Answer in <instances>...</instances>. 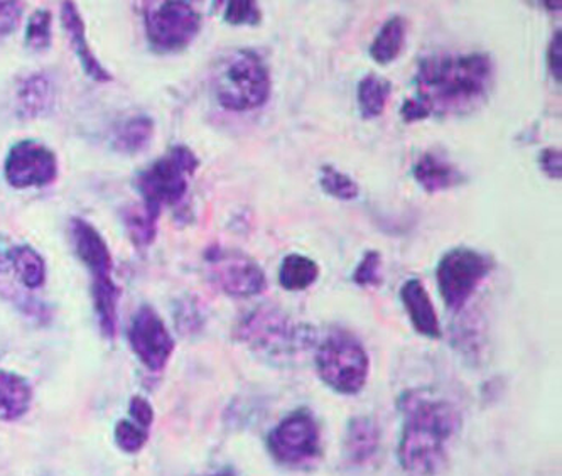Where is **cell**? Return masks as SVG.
<instances>
[{
  "instance_id": "18",
  "label": "cell",
  "mask_w": 562,
  "mask_h": 476,
  "mask_svg": "<svg viewBox=\"0 0 562 476\" xmlns=\"http://www.w3.org/2000/svg\"><path fill=\"white\" fill-rule=\"evenodd\" d=\"M34 393L30 382L15 372L0 371V421L14 422L30 412Z\"/></svg>"
},
{
  "instance_id": "24",
  "label": "cell",
  "mask_w": 562,
  "mask_h": 476,
  "mask_svg": "<svg viewBox=\"0 0 562 476\" xmlns=\"http://www.w3.org/2000/svg\"><path fill=\"white\" fill-rule=\"evenodd\" d=\"M154 136V121L147 115L128 118L119 127L114 137V149L122 155H139L149 146Z\"/></svg>"
},
{
  "instance_id": "35",
  "label": "cell",
  "mask_w": 562,
  "mask_h": 476,
  "mask_svg": "<svg viewBox=\"0 0 562 476\" xmlns=\"http://www.w3.org/2000/svg\"><path fill=\"white\" fill-rule=\"evenodd\" d=\"M9 247H2L0 246V275H2V272H8L9 269H11V265H9Z\"/></svg>"
},
{
  "instance_id": "22",
  "label": "cell",
  "mask_w": 562,
  "mask_h": 476,
  "mask_svg": "<svg viewBox=\"0 0 562 476\" xmlns=\"http://www.w3.org/2000/svg\"><path fill=\"white\" fill-rule=\"evenodd\" d=\"M322 274L318 262L303 253H289L279 268V284L289 293H300L316 284Z\"/></svg>"
},
{
  "instance_id": "3",
  "label": "cell",
  "mask_w": 562,
  "mask_h": 476,
  "mask_svg": "<svg viewBox=\"0 0 562 476\" xmlns=\"http://www.w3.org/2000/svg\"><path fill=\"white\" fill-rule=\"evenodd\" d=\"M238 341L269 363L289 366L316 347V330L278 306L262 305L244 316L235 330Z\"/></svg>"
},
{
  "instance_id": "31",
  "label": "cell",
  "mask_w": 562,
  "mask_h": 476,
  "mask_svg": "<svg viewBox=\"0 0 562 476\" xmlns=\"http://www.w3.org/2000/svg\"><path fill=\"white\" fill-rule=\"evenodd\" d=\"M21 18L22 5L19 2H0V41L18 30Z\"/></svg>"
},
{
  "instance_id": "13",
  "label": "cell",
  "mask_w": 562,
  "mask_h": 476,
  "mask_svg": "<svg viewBox=\"0 0 562 476\" xmlns=\"http://www.w3.org/2000/svg\"><path fill=\"white\" fill-rule=\"evenodd\" d=\"M4 178L15 190L49 186L58 178V158L43 143L19 140L5 156Z\"/></svg>"
},
{
  "instance_id": "10",
  "label": "cell",
  "mask_w": 562,
  "mask_h": 476,
  "mask_svg": "<svg viewBox=\"0 0 562 476\" xmlns=\"http://www.w3.org/2000/svg\"><path fill=\"white\" fill-rule=\"evenodd\" d=\"M146 34L150 46L159 53H176L196 39L201 15L188 2H161L147 9Z\"/></svg>"
},
{
  "instance_id": "20",
  "label": "cell",
  "mask_w": 562,
  "mask_h": 476,
  "mask_svg": "<svg viewBox=\"0 0 562 476\" xmlns=\"http://www.w3.org/2000/svg\"><path fill=\"white\" fill-rule=\"evenodd\" d=\"M9 265L15 279L27 290H40L46 283V262L34 247L27 243L9 247Z\"/></svg>"
},
{
  "instance_id": "25",
  "label": "cell",
  "mask_w": 562,
  "mask_h": 476,
  "mask_svg": "<svg viewBox=\"0 0 562 476\" xmlns=\"http://www.w3.org/2000/svg\"><path fill=\"white\" fill-rule=\"evenodd\" d=\"M159 218L147 212L143 205L132 206L125 212L124 224L128 237L136 247H149L157 237Z\"/></svg>"
},
{
  "instance_id": "8",
  "label": "cell",
  "mask_w": 562,
  "mask_h": 476,
  "mask_svg": "<svg viewBox=\"0 0 562 476\" xmlns=\"http://www.w3.org/2000/svg\"><path fill=\"white\" fill-rule=\"evenodd\" d=\"M492 269V259L479 250L470 247L448 250L436 268V281L446 308L461 311Z\"/></svg>"
},
{
  "instance_id": "16",
  "label": "cell",
  "mask_w": 562,
  "mask_h": 476,
  "mask_svg": "<svg viewBox=\"0 0 562 476\" xmlns=\"http://www.w3.org/2000/svg\"><path fill=\"white\" fill-rule=\"evenodd\" d=\"M413 177L429 194L441 193L464 183L463 172L438 152H424L414 165Z\"/></svg>"
},
{
  "instance_id": "34",
  "label": "cell",
  "mask_w": 562,
  "mask_h": 476,
  "mask_svg": "<svg viewBox=\"0 0 562 476\" xmlns=\"http://www.w3.org/2000/svg\"><path fill=\"white\" fill-rule=\"evenodd\" d=\"M548 68L551 71L552 78H554L555 83H561L562 80V33L561 30L555 31L552 34L551 43H549L548 48Z\"/></svg>"
},
{
  "instance_id": "32",
  "label": "cell",
  "mask_w": 562,
  "mask_h": 476,
  "mask_svg": "<svg viewBox=\"0 0 562 476\" xmlns=\"http://www.w3.org/2000/svg\"><path fill=\"white\" fill-rule=\"evenodd\" d=\"M128 419L143 426V428L150 429L154 422L153 404L143 396H134L128 403Z\"/></svg>"
},
{
  "instance_id": "12",
  "label": "cell",
  "mask_w": 562,
  "mask_h": 476,
  "mask_svg": "<svg viewBox=\"0 0 562 476\" xmlns=\"http://www.w3.org/2000/svg\"><path fill=\"white\" fill-rule=\"evenodd\" d=\"M127 338L132 352L147 371H165L175 353L176 341L165 319L153 306L144 305L137 309L128 325Z\"/></svg>"
},
{
  "instance_id": "15",
  "label": "cell",
  "mask_w": 562,
  "mask_h": 476,
  "mask_svg": "<svg viewBox=\"0 0 562 476\" xmlns=\"http://www.w3.org/2000/svg\"><path fill=\"white\" fill-rule=\"evenodd\" d=\"M402 306L409 316L411 325L423 337L439 340L442 337L441 322L420 279H409L401 290Z\"/></svg>"
},
{
  "instance_id": "7",
  "label": "cell",
  "mask_w": 562,
  "mask_h": 476,
  "mask_svg": "<svg viewBox=\"0 0 562 476\" xmlns=\"http://www.w3.org/2000/svg\"><path fill=\"white\" fill-rule=\"evenodd\" d=\"M314 363L319 378L344 396L360 393L369 378V353L362 341L347 330H333L318 344Z\"/></svg>"
},
{
  "instance_id": "6",
  "label": "cell",
  "mask_w": 562,
  "mask_h": 476,
  "mask_svg": "<svg viewBox=\"0 0 562 476\" xmlns=\"http://www.w3.org/2000/svg\"><path fill=\"white\" fill-rule=\"evenodd\" d=\"M200 168V159L187 146H175L162 158L154 161L137 177L136 186L140 193V205L161 216L162 209L183 202L188 193V178L193 177Z\"/></svg>"
},
{
  "instance_id": "9",
  "label": "cell",
  "mask_w": 562,
  "mask_h": 476,
  "mask_svg": "<svg viewBox=\"0 0 562 476\" xmlns=\"http://www.w3.org/2000/svg\"><path fill=\"white\" fill-rule=\"evenodd\" d=\"M267 444L279 465L306 468L322 456V429L310 410L297 409L272 429Z\"/></svg>"
},
{
  "instance_id": "5",
  "label": "cell",
  "mask_w": 562,
  "mask_h": 476,
  "mask_svg": "<svg viewBox=\"0 0 562 476\" xmlns=\"http://www.w3.org/2000/svg\"><path fill=\"white\" fill-rule=\"evenodd\" d=\"M71 243L78 259L87 265L92 279V299L97 321L103 337L114 340L117 335L119 321V291L112 271V252L109 243L90 222L83 218H74L70 225Z\"/></svg>"
},
{
  "instance_id": "33",
  "label": "cell",
  "mask_w": 562,
  "mask_h": 476,
  "mask_svg": "<svg viewBox=\"0 0 562 476\" xmlns=\"http://www.w3.org/2000/svg\"><path fill=\"white\" fill-rule=\"evenodd\" d=\"M539 166L549 180L559 181L562 177V155L555 147H546L539 156Z\"/></svg>"
},
{
  "instance_id": "36",
  "label": "cell",
  "mask_w": 562,
  "mask_h": 476,
  "mask_svg": "<svg viewBox=\"0 0 562 476\" xmlns=\"http://www.w3.org/2000/svg\"><path fill=\"white\" fill-rule=\"evenodd\" d=\"M542 5H544L546 9H549V11L555 12L561 11V2H542Z\"/></svg>"
},
{
  "instance_id": "19",
  "label": "cell",
  "mask_w": 562,
  "mask_h": 476,
  "mask_svg": "<svg viewBox=\"0 0 562 476\" xmlns=\"http://www.w3.org/2000/svg\"><path fill=\"white\" fill-rule=\"evenodd\" d=\"M55 105V87L48 75L34 73L22 81L18 90V112L22 118L49 114Z\"/></svg>"
},
{
  "instance_id": "23",
  "label": "cell",
  "mask_w": 562,
  "mask_h": 476,
  "mask_svg": "<svg viewBox=\"0 0 562 476\" xmlns=\"http://www.w3.org/2000/svg\"><path fill=\"white\" fill-rule=\"evenodd\" d=\"M391 95L392 83L387 78L376 73L366 75L357 84L358 112L366 121H373L384 114Z\"/></svg>"
},
{
  "instance_id": "28",
  "label": "cell",
  "mask_w": 562,
  "mask_h": 476,
  "mask_svg": "<svg viewBox=\"0 0 562 476\" xmlns=\"http://www.w3.org/2000/svg\"><path fill=\"white\" fill-rule=\"evenodd\" d=\"M115 444L124 453L136 454L146 446L149 441V429L143 428L132 419H121L114 429Z\"/></svg>"
},
{
  "instance_id": "37",
  "label": "cell",
  "mask_w": 562,
  "mask_h": 476,
  "mask_svg": "<svg viewBox=\"0 0 562 476\" xmlns=\"http://www.w3.org/2000/svg\"><path fill=\"white\" fill-rule=\"evenodd\" d=\"M205 476H235L232 472H218L213 473V475H205Z\"/></svg>"
},
{
  "instance_id": "29",
  "label": "cell",
  "mask_w": 562,
  "mask_h": 476,
  "mask_svg": "<svg viewBox=\"0 0 562 476\" xmlns=\"http://www.w3.org/2000/svg\"><path fill=\"white\" fill-rule=\"evenodd\" d=\"M223 21L231 26H259L262 11L252 0H232L223 9Z\"/></svg>"
},
{
  "instance_id": "21",
  "label": "cell",
  "mask_w": 562,
  "mask_h": 476,
  "mask_svg": "<svg viewBox=\"0 0 562 476\" xmlns=\"http://www.w3.org/2000/svg\"><path fill=\"white\" fill-rule=\"evenodd\" d=\"M407 23L402 15H394L389 19L384 26L380 27L379 34L370 45L369 55L376 65H391L401 56L402 49L406 46Z\"/></svg>"
},
{
  "instance_id": "2",
  "label": "cell",
  "mask_w": 562,
  "mask_h": 476,
  "mask_svg": "<svg viewBox=\"0 0 562 476\" xmlns=\"http://www.w3.org/2000/svg\"><path fill=\"white\" fill-rule=\"evenodd\" d=\"M398 407L404 416L397 451L402 469L411 476H435L460 426L458 410L426 390H409Z\"/></svg>"
},
{
  "instance_id": "17",
  "label": "cell",
  "mask_w": 562,
  "mask_h": 476,
  "mask_svg": "<svg viewBox=\"0 0 562 476\" xmlns=\"http://www.w3.org/2000/svg\"><path fill=\"white\" fill-rule=\"evenodd\" d=\"M380 432L367 416L351 419L344 438V460L351 466L366 465L379 447Z\"/></svg>"
},
{
  "instance_id": "30",
  "label": "cell",
  "mask_w": 562,
  "mask_h": 476,
  "mask_svg": "<svg viewBox=\"0 0 562 476\" xmlns=\"http://www.w3.org/2000/svg\"><path fill=\"white\" fill-rule=\"evenodd\" d=\"M380 268H382V256L376 250H369L363 253L362 261L353 271V283L360 287L380 286L382 283Z\"/></svg>"
},
{
  "instance_id": "1",
  "label": "cell",
  "mask_w": 562,
  "mask_h": 476,
  "mask_svg": "<svg viewBox=\"0 0 562 476\" xmlns=\"http://www.w3.org/2000/svg\"><path fill=\"white\" fill-rule=\"evenodd\" d=\"M495 83V65L486 53L424 56L414 77V97L404 100L406 124L429 117H461L479 111Z\"/></svg>"
},
{
  "instance_id": "27",
  "label": "cell",
  "mask_w": 562,
  "mask_h": 476,
  "mask_svg": "<svg viewBox=\"0 0 562 476\" xmlns=\"http://www.w3.org/2000/svg\"><path fill=\"white\" fill-rule=\"evenodd\" d=\"M53 41V14L49 9H37L26 27V46L33 52H46Z\"/></svg>"
},
{
  "instance_id": "4",
  "label": "cell",
  "mask_w": 562,
  "mask_h": 476,
  "mask_svg": "<svg viewBox=\"0 0 562 476\" xmlns=\"http://www.w3.org/2000/svg\"><path fill=\"white\" fill-rule=\"evenodd\" d=\"M212 87L225 111H257L271 99V70L259 53L235 49L216 63Z\"/></svg>"
},
{
  "instance_id": "14",
  "label": "cell",
  "mask_w": 562,
  "mask_h": 476,
  "mask_svg": "<svg viewBox=\"0 0 562 476\" xmlns=\"http://www.w3.org/2000/svg\"><path fill=\"white\" fill-rule=\"evenodd\" d=\"M61 24L85 73L92 78L93 81H97V83H109L112 80V75L99 61L92 46L88 43L85 21L81 19L80 11H78L75 2H63Z\"/></svg>"
},
{
  "instance_id": "26",
  "label": "cell",
  "mask_w": 562,
  "mask_h": 476,
  "mask_svg": "<svg viewBox=\"0 0 562 476\" xmlns=\"http://www.w3.org/2000/svg\"><path fill=\"white\" fill-rule=\"evenodd\" d=\"M319 186L328 196L340 202H353L360 194L357 181L331 165L322 166L319 169Z\"/></svg>"
},
{
  "instance_id": "11",
  "label": "cell",
  "mask_w": 562,
  "mask_h": 476,
  "mask_svg": "<svg viewBox=\"0 0 562 476\" xmlns=\"http://www.w3.org/2000/svg\"><path fill=\"white\" fill-rule=\"evenodd\" d=\"M205 257L212 283L227 296L244 299L267 290L266 272L247 253L216 246Z\"/></svg>"
}]
</instances>
